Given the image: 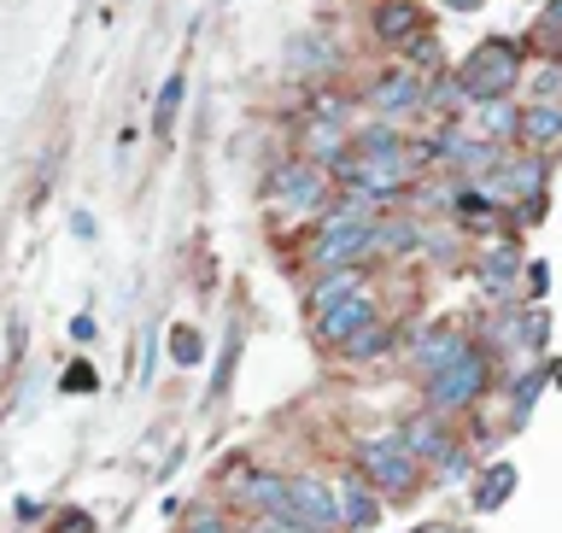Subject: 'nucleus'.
Here are the masks:
<instances>
[{
	"mask_svg": "<svg viewBox=\"0 0 562 533\" xmlns=\"http://www.w3.org/2000/svg\"><path fill=\"white\" fill-rule=\"evenodd\" d=\"M334 499H340V528H375L381 522V499H375V487L363 481V475H346L340 487H334Z\"/></svg>",
	"mask_w": 562,
	"mask_h": 533,
	"instance_id": "nucleus-10",
	"label": "nucleus"
},
{
	"mask_svg": "<svg viewBox=\"0 0 562 533\" xmlns=\"http://www.w3.org/2000/svg\"><path fill=\"white\" fill-rule=\"evenodd\" d=\"M70 235H77V241H94V218H88V211H77V218H70Z\"/></svg>",
	"mask_w": 562,
	"mask_h": 533,
	"instance_id": "nucleus-35",
	"label": "nucleus"
},
{
	"mask_svg": "<svg viewBox=\"0 0 562 533\" xmlns=\"http://www.w3.org/2000/svg\"><path fill=\"white\" fill-rule=\"evenodd\" d=\"M53 533H94V517H88V510H65V517L53 522Z\"/></svg>",
	"mask_w": 562,
	"mask_h": 533,
	"instance_id": "nucleus-32",
	"label": "nucleus"
},
{
	"mask_svg": "<svg viewBox=\"0 0 562 533\" xmlns=\"http://www.w3.org/2000/svg\"><path fill=\"white\" fill-rule=\"evenodd\" d=\"M516 487H521L516 464H492V469H486V481H481V492H474V510H481V517H492V510H498Z\"/></svg>",
	"mask_w": 562,
	"mask_h": 533,
	"instance_id": "nucleus-18",
	"label": "nucleus"
},
{
	"mask_svg": "<svg viewBox=\"0 0 562 533\" xmlns=\"http://www.w3.org/2000/svg\"><path fill=\"white\" fill-rule=\"evenodd\" d=\"M539 387H544V369H527V376L509 387V411H516V422L533 417V404H539Z\"/></svg>",
	"mask_w": 562,
	"mask_h": 533,
	"instance_id": "nucleus-25",
	"label": "nucleus"
},
{
	"mask_svg": "<svg viewBox=\"0 0 562 533\" xmlns=\"http://www.w3.org/2000/svg\"><path fill=\"white\" fill-rule=\"evenodd\" d=\"M521 141H533V147H551V141H562V106L539 100L521 112Z\"/></svg>",
	"mask_w": 562,
	"mask_h": 533,
	"instance_id": "nucleus-17",
	"label": "nucleus"
},
{
	"mask_svg": "<svg viewBox=\"0 0 562 533\" xmlns=\"http://www.w3.org/2000/svg\"><path fill=\"white\" fill-rule=\"evenodd\" d=\"M369 30H375V42L404 47L411 35H422V7H416V0H381L375 18H369Z\"/></svg>",
	"mask_w": 562,
	"mask_h": 533,
	"instance_id": "nucleus-12",
	"label": "nucleus"
},
{
	"mask_svg": "<svg viewBox=\"0 0 562 533\" xmlns=\"http://www.w3.org/2000/svg\"><path fill=\"white\" fill-rule=\"evenodd\" d=\"M521 341V352H544V334H551V323H544V311H527L516 317V329H509Z\"/></svg>",
	"mask_w": 562,
	"mask_h": 533,
	"instance_id": "nucleus-26",
	"label": "nucleus"
},
{
	"mask_svg": "<svg viewBox=\"0 0 562 533\" xmlns=\"http://www.w3.org/2000/svg\"><path fill=\"white\" fill-rule=\"evenodd\" d=\"M398 440L411 446L416 464H439V457L451 452V434H446V422H439V411H428V417H411V422L398 429Z\"/></svg>",
	"mask_w": 562,
	"mask_h": 533,
	"instance_id": "nucleus-11",
	"label": "nucleus"
},
{
	"mask_svg": "<svg viewBox=\"0 0 562 533\" xmlns=\"http://www.w3.org/2000/svg\"><path fill=\"white\" fill-rule=\"evenodd\" d=\"M369 317H375V299L358 288V293H346V299H334V306L316 311V334H323L328 346H340L346 334H358V329L369 323Z\"/></svg>",
	"mask_w": 562,
	"mask_h": 533,
	"instance_id": "nucleus-8",
	"label": "nucleus"
},
{
	"mask_svg": "<svg viewBox=\"0 0 562 533\" xmlns=\"http://www.w3.org/2000/svg\"><path fill=\"white\" fill-rule=\"evenodd\" d=\"M59 393H100V376H94V364H88V358H77V364H70L65 376H59Z\"/></svg>",
	"mask_w": 562,
	"mask_h": 533,
	"instance_id": "nucleus-27",
	"label": "nucleus"
},
{
	"mask_svg": "<svg viewBox=\"0 0 562 533\" xmlns=\"http://www.w3.org/2000/svg\"><path fill=\"white\" fill-rule=\"evenodd\" d=\"M457 346H463V334H457V329H428V334L416 341V364H422V369H439Z\"/></svg>",
	"mask_w": 562,
	"mask_h": 533,
	"instance_id": "nucleus-23",
	"label": "nucleus"
},
{
	"mask_svg": "<svg viewBox=\"0 0 562 533\" xmlns=\"http://www.w3.org/2000/svg\"><path fill=\"white\" fill-rule=\"evenodd\" d=\"M434 158H446L457 176H469V182H481V176L498 165V147H492L486 135H469V130H446L434 141Z\"/></svg>",
	"mask_w": 562,
	"mask_h": 533,
	"instance_id": "nucleus-6",
	"label": "nucleus"
},
{
	"mask_svg": "<svg viewBox=\"0 0 562 533\" xmlns=\"http://www.w3.org/2000/svg\"><path fill=\"white\" fill-rule=\"evenodd\" d=\"M188 533H235V528H228L223 517H193V522H188Z\"/></svg>",
	"mask_w": 562,
	"mask_h": 533,
	"instance_id": "nucleus-34",
	"label": "nucleus"
},
{
	"mask_svg": "<svg viewBox=\"0 0 562 533\" xmlns=\"http://www.w3.org/2000/svg\"><path fill=\"white\" fill-rule=\"evenodd\" d=\"M358 464H363L369 481L386 487V492H411L422 481V464L411 457V446H404L398 434H369L358 446Z\"/></svg>",
	"mask_w": 562,
	"mask_h": 533,
	"instance_id": "nucleus-4",
	"label": "nucleus"
},
{
	"mask_svg": "<svg viewBox=\"0 0 562 533\" xmlns=\"http://www.w3.org/2000/svg\"><path fill=\"white\" fill-rule=\"evenodd\" d=\"M544 288H551V264L533 258L527 264V299H544Z\"/></svg>",
	"mask_w": 562,
	"mask_h": 533,
	"instance_id": "nucleus-30",
	"label": "nucleus"
},
{
	"mask_svg": "<svg viewBox=\"0 0 562 533\" xmlns=\"http://www.w3.org/2000/svg\"><path fill=\"white\" fill-rule=\"evenodd\" d=\"M386 346H393V334H386V329L375 323V317H369V323H363L358 334H346V341H340V352H346L351 364H369V358H381Z\"/></svg>",
	"mask_w": 562,
	"mask_h": 533,
	"instance_id": "nucleus-20",
	"label": "nucleus"
},
{
	"mask_svg": "<svg viewBox=\"0 0 562 533\" xmlns=\"http://www.w3.org/2000/svg\"><path fill=\"white\" fill-rule=\"evenodd\" d=\"M422 533H457V528H422Z\"/></svg>",
	"mask_w": 562,
	"mask_h": 533,
	"instance_id": "nucleus-39",
	"label": "nucleus"
},
{
	"mask_svg": "<svg viewBox=\"0 0 562 533\" xmlns=\"http://www.w3.org/2000/svg\"><path fill=\"white\" fill-rule=\"evenodd\" d=\"M293 487V517L305 522L311 533H340V499H334L328 481H316V475H299Z\"/></svg>",
	"mask_w": 562,
	"mask_h": 533,
	"instance_id": "nucleus-7",
	"label": "nucleus"
},
{
	"mask_svg": "<svg viewBox=\"0 0 562 533\" xmlns=\"http://www.w3.org/2000/svg\"><path fill=\"white\" fill-rule=\"evenodd\" d=\"M288 65L305 70V77H323V70L340 65V53H334V42L323 30H305V35H293V42H288Z\"/></svg>",
	"mask_w": 562,
	"mask_h": 533,
	"instance_id": "nucleus-13",
	"label": "nucleus"
},
{
	"mask_svg": "<svg viewBox=\"0 0 562 533\" xmlns=\"http://www.w3.org/2000/svg\"><path fill=\"white\" fill-rule=\"evenodd\" d=\"M358 288H363L358 264H340V270H328L323 281H316L311 299H316V311H323V306H334V299H346V293H358Z\"/></svg>",
	"mask_w": 562,
	"mask_h": 533,
	"instance_id": "nucleus-22",
	"label": "nucleus"
},
{
	"mask_svg": "<svg viewBox=\"0 0 562 533\" xmlns=\"http://www.w3.org/2000/svg\"><path fill=\"white\" fill-rule=\"evenodd\" d=\"M404 246H422L416 223H369V253H404Z\"/></svg>",
	"mask_w": 562,
	"mask_h": 533,
	"instance_id": "nucleus-21",
	"label": "nucleus"
},
{
	"mask_svg": "<svg viewBox=\"0 0 562 533\" xmlns=\"http://www.w3.org/2000/svg\"><path fill=\"white\" fill-rule=\"evenodd\" d=\"M311 258L323 264V270H340V264H358L369 258V218L363 211H328L323 229H316V241H311Z\"/></svg>",
	"mask_w": 562,
	"mask_h": 533,
	"instance_id": "nucleus-3",
	"label": "nucleus"
},
{
	"mask_svg": "<svg viewBox=\"0 0 562 533\" xmlns=\"http://www.w3.org/2000/svg\"><path fill=\"white\" fill-rule=\"evenodd\" d=\"M235 358H240V329H228L223 358H217V376H211V399H223V393H228V369H235Z\"/></svg>",
	"mask_w": 562,
	"mask_h": 533,
	"instance_id": "nucleus-28",
	"label": "nucleus"
},
{
	"mask_svg": "<svg viewBox=\"0 0 562 533\" xmlns=\"http://www.w3.org/2000/svg\"><path fill=\"white\" fill-rule=\"evenodd\" d=\"M544 30L562 35V0H551V12H544Z\"/></svg>",
	"mask_w": 562,
	"mask_h": 533,
	"instance_id": "nucleus-37",
	"label": "nucleus"
},
{
	"mask_svg": "<svg viewBox=\"0 0 562 533\" xmlns=\"http://www.w3.org/2000/svg\"><path fill=\"white\" fill-rule=\"evenodd\" d=\"M246 504H258L263 517H293V487L281 481V475H252V481L240 487Z\"/></svg>",
	"mask_w": 562,
	"mask_h": 533,
	"instance_id": "nucleus-15",
	"label": "nucleus"
},
{
	"mask_svg": "<svg viewBox=\"0 0 562 533\" xmlns=\"http://www.w3.org/2000/svg\"><path fill=\"white\" fill-rule=\"evenodd\" d=\"M328 193H334L328 170L311 165V158H293V165H281V170L270 176V200H276L281 211H323Z\"/></svg>",
	"mask_w": 562,
	"mask_h": 533,
	"instance_id": "nucleus-5",
	"label": "nucleus"
},
{
	"mask_svg": "<svg viewBox=\"0 0 562 533\" xmlns=\"http://www.w3.org/2000/svg\"><path fill=\"white\" fill-rule=\"evenodd\" d=\"M252 533H311L305 522H299V517H263Z\"/></svg>",
	"mask_w": 562,
	"mask_h": 533,
	"instance_id": "nucleus-33",
	"label": "nucleus"
},
{
	"mask_svg": "<svg viewBox=\"0 0 562 533\" xmlns=\"http://www.w3.org/2000/svg\"><path fill=\"white\" fill-rule=\"evenodd\" d=\"M516 82H521V47L504 42V35H486V42L457 65V88H463V100H474V106L481 100H509Z\"/></svg>",
	"mask_w": 562,
	"mask_h": 533,
	"instance_id": "nucleus-1",
	"label": "nucleus"
},
{
	"mask_svg": "<svg viewBox=\"0 0 562 533\" xmlns=\"http://www.w3.org/2000/svg\"><path fill=\"white\" fill-rule=\"evenodd\" d=\"M170 364H182V369L205 364V334L193 329V323H176L170 329Z\"/></svg>",
	"mask_w": 562,
	"mask_h": 533,
	"instance_id": "nucleus-24",
	"label": "nucleus"
},
{
	"mask_svg": "<svg viewBox=\"0 0 562 533\" xmlns=\"http://www.w3.org/2000/svg\"><path fill=\"white\" fill-rule=\"evenodd\" d=\"M70 341H77V346L100 341V323H94V311H77V317H70Z\"/></svg>",
	"mask_w": 562,
	"mask_h": 533,
	"instance_id": "nucleus-31",
	"label": "nucleus"
},
{
	"mask_svg": "<svg viewBox=\"0 0 562 533\" xmlns=\"http://www.w3.org/2000/svg\"><path fill=\"white\" fill-rule=\"evenodd\" d=\"M182 100H188V65H176L165 82H158V100H153V130L170 135L176 118H182Z\"/></svg>",
	"mask_w": 562,
	"mask_h": 533,
	"instance_id": "nucleus-16",
	"label": "nucleus"
},
{
	"mask_svg": "<svg viewBox=\"0 0 562 533\" xmlns=\"http://www.w3.org/2000/svg\"><path fill=\"white\" fill-rule=\"evenodd\" d=\"M516 270H521V253L516 246H492V253L481 258V288L492 299H509L516 293Z\"/></svg>",
	"mask_w": 562,
	"mask_h": 533,
	"instance_id": "nucleus-14",
	"label": "nucleus"
},
{
	"mask_svg": "<svg viewBox=\"0 0 562 533\" xmlns=\"http://www.w3.org/2000/svg\"><path fill=\"white\" fill-rule=\"evenodd\" d=\"M486 381H492L486 352L463 341L439 369H428V404L434 411H469V404L486 393Z\"/></svg>",
	"mask_w": 562,
	"mask_h": 533,
	"instance_id": "nucleus-2",
	"label": "nucleus"
},
{
	"mask_svg": "<svg viewBox=\"0 0 562 533\" xmlns=\"http://www.w3.org/2000/svg\"><path fill=\"white\" fill-rule=\"evenodd\" d=\"M404 47H411V59H416V70H422V77L446 65V59H439V42H434V35H411V42H404Z\"/></svg>",
	"mask_w": 562,
	"mask_h": 533,
	"instance_id": "nucleus-29",
	"label": "nucleus"
},
{
	"mask_svg": "<svg viewBox=\"0 0 562 533\" xmlns=\"http://www.w3.org/2000/svg\"><path fill=\"white\" fill-rule=\"evenodd\" d=\"M533 88H539V95H557V88H562V70H539Z\"/></svg>",
	"mask_w": 562,
	"mask_h": 533,
	"instance_id": "nucleus-36",
	"label": "nucleus"
},
{
	"mask_svg": "<svg viewBox=\"0 0 562 533\" xmlns=\"http://www.w3.org/2000/svg\"><path fill=\"white\" fill-rule=\"evenodd\" d=\"M446 7H457V12H481L486 0H446Z\"/></svg>",
	"mask_w": 562,
	"mask_h": 533,
	"instance_id": "nucleus-38",
	"label": "nucleus"
},
{
	"mask_svg": "<svg viewBox=\"0 0 562 533\" xmlns=\"http://www.w3.org/2000/svg\"><path fill=\"white\" fill-rule=\"evenodd\" d=\"M481 135L498 147V141H516L521 135V112L509 100H481Z\"/></svg>",
	"mask_w": 562,
	"mask_h": 533,
	"instance_id": "nucleus-19",
	"label": "nucleus"
},
{
	"mask_svg": "<svg viewBox=\"0 0 562 533\" xmlns=\"http://www.w3.org/2000/svg\"><path fill=\"white\" fill-rule=\"evenodd\" d=\"M422 100H428V82H422V70H393V77L375 82V112L398 118V112H422Z\"/></svg>",
	"mask_w": 562,
	"mask_h": 533,
	"instance_id": "nucleus-9",
	"label": "nucleus"
}]
</instances>
